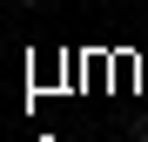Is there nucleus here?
<instances>
[{
    "label": "nucleus",
    "mask_w": 148,
    "mask_h": 142,
    "mask_svg": "<svg viewBox=\"0 0 148 142\" xmlns=\"http://www.w3.org/2000/svg\"><path fill=\"white\" fill-rule=\"evenodd\" d=\"M20 7H40V0H20Z\"/></svg>",
    "instance_id": "f257e3e1"
}]
</instances>
